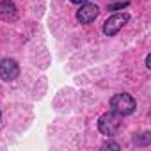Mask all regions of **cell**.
<instances>
[{
    "mask_svg": "<svg viewBox=\"0 0 151 151\" xmlns=\"http://www.w3.org/2000/svg\"><path fill=\"white\" fill-rule=\"evenodd\" d=\"M135 109H137V101L128 93H117V94H114L110 98V110L116 112V114H119L121 117L133 114Z\"/></svg>",
    "mask_w": 151,
    "mask_h": 151,
    "instance_id": "cell-1",
    "label": "cell"
},
{
    "mask_svg": "<svg viewBox=\"0 0 151 151\" xmlns=\"http://www.w3.org/2000/svg\"><path fill=\"white\" fill-rule=\"evenodd\" d=\"M121 126H123L121 116L116 114V112H112V110L101 114L100 119H98V130H100V133L105 135V137H114V135L121 130Z\"/></svg>",
    "mask_w": 151,
    "mask_h": 151,
    "instance_id": "cell-2",
    "label": "cell"
},
{
    "mask_svg": "<svg viewBox=\"0 0 151 151\" xmlns=\"http://www.w3.org/2000/svg\"><path fill=\"white\" fill-rule=\"evenodd\" d=\"M130 22V14L128 13H114L110 18H107V22L103 23V34L112 37L116 34H119V30Z\"/></svg>",
    "mask_w": 151,
    "mask_h": 151,
    "instance_id": "cell-3",
    "label": "cell"
},
{
    "mask_svg": "<svg viewBox=\"0 0 151 151\" xmlns=\"http://www.w3.org/2000/svg\"><path fill=\"white\" fill-rule=\"evenodd\" d=\"M20 77V66L14 59H2L0 60V80L4 82H13Z\"/></svg>",
    "mask_w": 151,
    "mask_h": 151,
    "instance_id": "cell-4",
    "label": "cell"
},
{
    "mask_svg": "<svg viewBox=\"0 0 151 151\" xmlns=\"http://www.w3.org/2000/svg\"><path fill=\"white\" fill-rule=\"evenodd\" d=\"M98 14H100V7L96 6V4H82V7L77 11V20L80 22V23H84V25H87V23H93L96 18H98Z\"/></svg>",
    "mask_w": 151,
    "mask_h": 151,
    "instance_id": "cell-5",
    "label": "cell"
},
{
    "mask_svg": "<svg viewBox=\"0 0 151 151\" xmlns=\"http://www.w3.org/2000/svg\"><path fill=\"white\" fill-rule=\"evenodd\" d=\"M0 20L7 23L18 20V9L13 0H0Z\"/></svg>",
    "mask_w": 151,
    "mask_h": 151,
    "instance_id": "cell-6",
    "label": "cell"
},
{
    "mask_svg": "<svg viewBox=\"0 0 151 151\" xmlns=\"http://www.w3.org/2000/svg\"><path fill=\"white\" fill-rule=\"evenodd\" d=\"M133 144H137V146H149L151 144V133L149 132H144L142 135H135Z\"/></svg>",
    "mask_w": 151,
    "mask_h": 151,
    "instance_id": "cell-7",
    "label": "cell"
},
{
    "mask_svg": "<svg viewBox=\"0 0 151 151\" xmlns=\"http://www.w3.org/2000/svg\"><path fill=\"white\" fill-rule=\"evenodd\" d=\"M101 149H121V146L117 144V142H114V140H105L103 144H101Z\"/></svg>",
    "mask_w": 151,
    "mask_h": 151,
    "instance_id": "cell-8",
    "label": "cell"
},
{
    "mask_svg": "<svg viewBox=\"0 0 151 151\" xmlns=\"http://www.w3.org/2000/svg\"><path fill=\"white\" fill-rule=\"evenodd\" d=\"M128 6H130L128 0H124V2H119V4H110V6H109V11H119V9H124V7H128Z\"/></svg>",
    "mask_w": 151,
    "mask_h": 151,
    "instance_id": "cell-9",
    "label": "cell"
},
{
    "mask_svg": "<svg viewBox=\"0 0 151 151\" xmlns=\"http://www.w3.org/2000/svg\"><path fill=\"white\" fill-rule=\"evenodd\" d=\"M146 68L151 69V55H146Z\"/></svg>",
    "mask_w": 151,
    "mask_h": 151,
    "instance_id": "cell-10",
    "label": "cell"
},
{
    "mask_svg": "<svg viewBox=\"0 0 151 151\" xmlns=\"http://www.w3.org/2000/svg\"><path fill=\"white\" fill-rule=\"evenodd\" d=\"M69 2L77 4V6H82V4H86V2H87V0H69Z\"/></svg>",
    "mask_w": 151,
    "mask_h": 151,
    "instance_id": "cell-11",
    "label": "cell"
},
{
    "mask_svg": "<svg viewBox=\"0 0 151 151\" xmlns=\"http://www.w3.org/2000/svg\"><path fill=\"white\" fill-rule=\"evenodd\" d=\"M0 119H2V112H0Z\"/></svg>",
    "mask_w": 151,
    "mask_h": 151,
    "instance_id": "cell-12",
    "label": "cell"
}]
</instances>
